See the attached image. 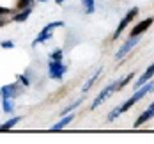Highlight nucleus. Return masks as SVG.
Instances as JSON below:
<instances>
[{"mask_svg": "<svg viewBox=\"0 0 154 144\" xmlns=\"http://www.w3.org/2000/svg\"><path fill=\"white\" fill-rule=\"evenodd\" d=\"M41 2H46V0H41Z\"/></svg>", "mask_w": 154, "mask_h": 144, "instance_id": "26", "label": "nucleus"}, {"mask_svg": "<svg viewBox=\"0 0 154 144\" xmlns=\"http://www.w3.org/2000/svg\"><path fill=\"white\" fill-rule=\"evenodd\" d=\"M151 89H152V82H149V80H147V82L142 85V89L138 87V91L131 96V98H129V100H128V101L122 105V107H119V109H121V114H122V112H126L128 109H131V107H133V105H135L138 100H142V98L147 94V93H151Z\"/></svg>", "mask_w": 154, "mask_h": 144, "instance_id": "1", "label": "nucleus"}, {"mask_svg": "<svg viewBox=\"0 0 154 144\" xmlns=\"http://www.w3.org/2000/svg\"><path fill=\"white\" fill-rule=\"evenodd\" d=\"M18 78H20V82H23V84H25V85H29V78H27V77H25V75H20V77H18Z\"/></svg>", "mask_w": 154, "mask_h": 144, "instance_id": "23", "label": "nucleus"}, {"mask_svg": "<svg viewBox=\"0 0 154 144\" xmlns=\"http://www.w3.org/2000/svg\"><path fill=\"white\" fill-rule=\"evenodd\" d=\"M62 2H64V0H57V4H62Z\"/></svg>", "mask_w": 154, "mask_h": 144, "instance_id": "24", "label": "nucleus"}, {"mask_svg": "<svg viewBox=\"0 0 154 144\" xmlns=\"http://www.w3.org/2000/svg\"><path fill=\"white\" fill-rule=\"evenodd\" d=\"M152 25V18H147V20H143V21H140L138 25L131 30V36H140L142 32H145L149 27Z\"/></svg>", "mask_w": 154, "mask_h": 144, "instance_id": "7", "label": "nucleus"}, {"mask_svg": "<svg viewBox=\"0 0 154 144\" xmlns=\"http://www.w3.org/2000/svg\"><path fill=\"white\" fill-rule=\"evenodd\" d=\"M99 75H101V68H99V69H97V71H96V73H94L92 77H91V80H89V82H87V84H85V85H83V93H87V91H89V89H91V87H92V84H94V82H96V78H97V77H99Z\"/></svg>", "mask_w": 154, "mask_h": 144, "instance_id": "11", "label": "nucleus"}, {"mask_svg": "<svg viewBox=\"0 0 154 144\" xmlns=\"http://www.w3.org/2000/svg\"><path fill=\"white\" fill-rule=\"evenodd\" d=\"M140 39H138V36H131L129 39H128V43H124L122 46L119 48V52H117V55H115V59H124L131 50H133V46H137V43H138Z\"/></svg>", "mask_w": 154, "mask_h": 144, "instance_id": "2", "label": "nucleus"}, {"mask_svg": "<svg viewBox=\"0 0 154 144\" xmlns=\"http://www.w3.org/2000/svg\"><path fill=\"white\" fill-rule=\"evenodd\" d=\"M137 14H138V7H133V9H131V11L124 16L122 20H121V23H119V27H117L115 34H113V37H119V36H121V32L126 29V25H128V23H129V21H131V20H133Z\"/></svg>", "mask_w": 154, "mask_h": 144, "instance_id": "5", "label": "nucleus"}, {"mask_svg": "<svg viewBox=\"0 0 154 144\" xmlns=\"http://www.w3.org/2000/svg\"><path fill=\"white\" fill-rule=\"evenodd\" d=\"M152 116H154V101H152V103H151V107H149V109H147V110L143 112V114L140 116L138 119L135 121V126H140L142 123H145V121H149V119H151Z\"/></svg>", "mask_w": 154, "mask_h": 144, "instance_id": "9", "label": "nucleus"}, {"mask_svg": "<svg viewBox=\"0 0 154 144\" xmlns=\"http://www.w3.org/2000/svg\"><path fill=\"white\" fill-rule=\"evenodd\" d=\"M133 78V75H131V73H129V75H128V78H124L122 82H121V84H119V87H124V85H126V84H128V82H129V80Z\"/></svg>", "mask_w": 154, "mask_h": 144, "instance_id": "20", "label": "nucleus"}, {"mask_svg": "<svg viewBox=\"0 0 154 144\" xmlns=\"http://www.w3.org/2000/svg\"><path fill=\"white\" fill-rule=\"evenodd\" d=\"M80 103H82V100H78V101H75V103H73V105H71V107H67V109H66V110L64 112H60L62 116H66V114H69V112L71 110H75V109H76L78 105H80Z\"/></svg>", "mask_w": 154, "mask_h": 144, "instance_id": "16", "label": "nucleus"}, {"mask_svg": "<svg viewBox=\"0 0 154 144\" xmlns=\"http://www.w3.org/2000/svg\"><path fill=\"white\" fill-rule=\"evenodd\" d=\"M29 2H30V0H18V5H20V7H27Z\"/></svg>", "mask_w": 154, "mask_h": 144, "instance_id": "22", "label": "nucleus"}, {"mask_svg": "<svg viewBox=\"0 0 154 144\" xmlns=\"http://www.w3.org/2000/svg\"><path fill=\"white\" fill-rule=\"evenodd\" d=\"M2 46L4 48H13L14 46V43H13V41H2Z\"/></svg>", "mask_w": 154, "mask_h": 144, "instance_id": "21", "label": "nucleus"}, {"mask_svg": "<svg viewBox=\"0 0 154 144\" xmlns=\"http://www.w3.org/2000/svg\"><path fill=\"white\" fill-rule=\"evenodd\" d=\"M119 116H121V109H113L112 114L108 116V119H110V121H113V119H115V117H119Z\"/></svg>", "mask_w": 154, "mask_h": 144, "instance_id": "19", "label": "nucleus"}, {"mask_svg": "<svg viewBox=\"0 0 154 144\" xmlns=\"http://www.w3.org/2000/svg\"><path fill=\"white\" fill-rule=\"evenodd\" d=\"M14 85H7V87H2V94L4 98H13L14 96Z\"/></svg>", "mask_w": 154, "mask_h": 144, "instance_id": "14", "label": "nucleus"}, {"mask_svg": "<svg viewBox=\"0 0 154 144\" xmlns=\"http://www.w3.org/2000/svg\"><path fill=\"white\" fill-rule=\"evenodd\" d=\"M73 117H75V114H71V112H69L67 116H64V117H62V119L59 121V123H57V125H53V126H51V132H57V130H62V128L66 126V125H69V123L73 121Z\"/></svg>", "mask_w": 154, "mask_h": 144, "instance_id": "10", "label": "nucleus"}, {"mask_svg": "<svg viewBox=\"0 0 154 144\" xmlns=\"http://www.w3.org/2000/svg\"><path fill=\"white\" fill-rule=\"evenodd\" d=\"M83 4L87 5V13H89V14L94 13V0H83Z\"/></svg>", "mask_w": 154, "mask_h": 144, "instance_id": "18", "label": "nucleus"}, {"mask_svg": "<svg viewBox=\"0 0 154 144\" xmlns=\"http://www.w3.org/2000/svg\"><path fill=\"white\" fill-rule=\"evenodd\" d=\"M4 110L11 112L13 110V105H11V98H4Z\"/></svg>", "mask_w": 154, "mask_h": 144, "instance_id": "17", "label": "nucleus"}, {"mask_svg": "<svg viewBox=\"0 0 154 144\" xmlns=\"http://www.w3.org/2000/svg\"><path fill=\"white\" fill-rule=\"evenodd\" d=\"M151 91H154V82H152V89H151Z\"/></svg>", "mask_w": 154, "mask_h": 144, "instance_id": "25", "label": "nucleus"}, {"mask_svg": "<svg viewBox=\"0 0 154 144\" xmlns=\"http://www.w3.org/2000/svg\"><path fill=\"white\" fill-rule=\"evenodd\" d=\"M60 59H62V50L60 48L53 50V52H51V61H60Z\"/></svg>", "mask_w": 154, "mask_h": 144, "instance_id": "15", "label": "nucleus"}, {"mask_svg": "<svg viewBox=\"0 0 154 144\" xmlns=\"http://www.w3.org/2000/svg\"><path fill=\"white\" fill-rule=\"evenodd\" d=\"M152 77H154V64H151V66L147 68V71H145V73H143V75L138 78V82L135 84V87H137V89H138V87H142V85H143L147 80H151Z\"/></svg>", "mask_w": 154, "mask_h": 144, "instance_id": "8", "label": "nucleus"}, {"mask_svg": "<svg viewBox=\"0 0 154 144\" xmlns=\"http://www.w3.org/2000/svg\"><path fill=\"white\" fill-rule=\"evenodd\" d=\"M66 73V66L60 61H51L50 62V78H62Z\"/></svg>", "mask_w": 154, "mask_h": 144, "instance_id": "6", "label": "nucleus"}, {"mask_svg": "<svg viewBox=\"0 0 154 144\" xmlns=\"http://www.w3.org/2000/svg\"><path fill=\"white\" fill-rule=\"evenodd\" d=\"M117 87H119V85H115V84H110V85H106V87H105L99 94L96 96V100L92 101V107H91V109H97V107H99V103H103V101L106 100V96L110 94V93H113Z\"/></svg>", "mask_w": 154, "mask_h": 144, "instance_id": "4", "label": "nucleus"}, {"mask_svg": "<svg viewBox=\"0 0 154 144\" xmlns=\"http://www.w3.org/2000/svg\"><path fill=\"white\" fill-rule=\"evenodd\" d=\"M20 119H21V117H13V119H9L7 123H4V125L0 126V130H9V128H13L14 125H18V123H20Z\"/></svg>", "mask_w": 154, "mask_h": 144, "instance_id": "13", "label": "nucleus"}, {"mask_svg": "<svg viewBox=\"0 0 154 144\" xmlns=\"http://www.w3.org/2000/svg\"><path fill=\"white\" fill-rule=\"evenodd\" d=\"M64 23L62 21H53V23H50V25H46L45 29H43V32L37 36V39L34 41V45H39V43H43V41H46V39H50L51 37V30L55 29V27H62Z\"/></svg>", "mask_w": 154, "mask_h": 144, "instance_id": "3", "label": "nucleus"}, {"mask_svg": "<svg viewBox=\"0 0 154 144\" xmlns=\"http://www.w3.org/2000/svg\"><path fill=\"white\" fill-rule=\"evenodd\" d=\"M29 16H30V7H27V9H23L20 14H16V16H14V20H16V21H25Z\"/></svg>", "mask_w": 154, "mask_h": 144, "instance_id": "12", "label": "nucleus"}]
</instances>
